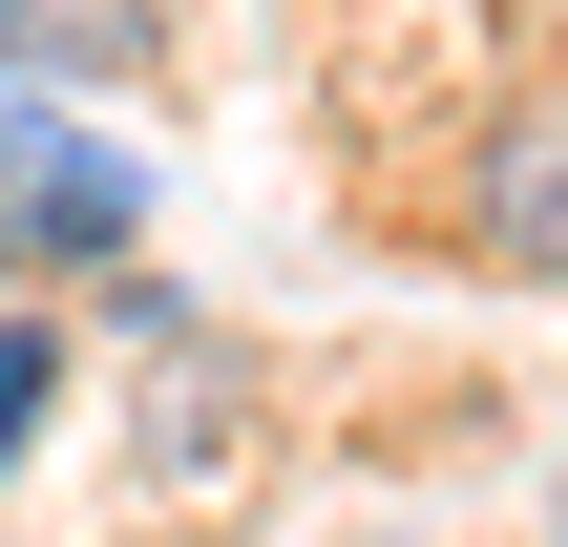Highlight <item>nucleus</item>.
Returning a JSON list of instances; mask_svg holds the SVG:
<instances>
[{"label": "nucleus", "instance_id": "obj_2", "mask_svg": "<svg viewBox=\"0 0 568 547\" xmlns=\"http://www.w3.org/2000/svg\"><path fill=\"white\" fill-rule=\"evenodd\" d=\"M0 211H21V253H126V232H148V169L84 148L63 84H0Z\"/></svg>", "mask_w": 568, "mask_h": 547}, {"label": "nucleus", "instance_id": "obj_5", "mask_svg": "<svg viewBox=\"0 0 568 547\" xmlns=\"http://www.w3.org/2000/svg\"><path fill=\"white\" fill-rule=\"evenodd\" d=\"M0 274H21V211H0Z\"/></svg>", "mask_w": 568, "mask_h": 547}, {"label": "nucleus", "instance_id": "obj_4", "mask_svg": "<svg viewBox=\"0 0 568 547\" xmlns=\"http://www.w3.org/2000/svg\"><path fill=\"white\" fill-rule=\"evenodd\" d=\"M42 401H63V337H42V316H0V464L42 443Z\"/></svg>", "mask_w": 568, "mask_h": 547}, {"label": "nucleus", "instance_id": "obj_1", "mask_svg": "<svg viewBox=\"0 0 568 547\" xmlns=\"http://www.w3.org/2000/svg\"><path fill=\"white\" fill-rule=\"evenodd\" d=\"M464 253L527 274V295H568V63L485 105V148H464Z\"/></svg>", "mask_w": 568, "mask_h": 547}, {"label": "nucleus", "instance_id": "obj_3", "mask_svg": "<svg viewBox=\"0 0 568 547\" xmlns=\"http://www.w3.org/2000/svg\"><path fill=\"white\" fill-rule=\"evenodd\" d=\"M148 42H169V0H0V84H63V105Z\"/></svg>", "mask_w": 568, "mask_h": 547}]
</instances>
